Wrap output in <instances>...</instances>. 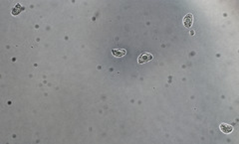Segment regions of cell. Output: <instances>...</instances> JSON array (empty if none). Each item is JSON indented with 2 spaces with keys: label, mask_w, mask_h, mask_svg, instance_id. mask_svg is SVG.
<instances>
[{
  "label": "cell",
  "mask_w": 239,
  "mask_h": 144,
  "mask_svg": "<svg viewBox=\"0 0 239 144\" xmlns=\"http://www.w3.org/2000/svg\"><path fill=\"white\" fill-rule=\"evenodd\" d=\"M193 23V16H192V14H186L185 17L183 18V24H184V26L187 27V28H189L190 26L192 25Z\"/></svg>",
  "instance_id": "3"
},
{
  "label": "cell",
  "mask_w": 239,
  "mask_h": 144,
  "mask_svg": "<svg viewBox=\"0 0 239 144\" xmlns=\"http://www.w3.org/2000/svg\"><path fill=\"white\" fill-rule=\"evenodd\" d=\"M152 58H153L152 54L146 52V53H143L141 55H139L138 62H139V64H144V63H147V62L152 61Z\"/></svg>",
  "instance_id": "1"
},
{
  "label": "cell",
  "mask_w": 239,
  "mask_h": 144,
  "mask_svg": "<svg viewBox=\"0 0 239 144\" xmlns=\"http://www.w3.org/2000/svg\"><path fill=\"white\" fill-rule=\"evenodd\" d=\"M219 128H220V130L222 131L223 133H225V134L231 133L232 130H233L232 126L229 125V124H227V123H221L220 126H219Z\"/></svg>",
  "instance_id": "2"
},
{
  "label": "cell",
  "mask_w": 239,
  "mask_h": 144,
  "mask_svg": "<svg viewBox=\"0 0 239 144\" xmlns=\"http://www.w3.org/2000/svg\"><path fill=\"white\" fill-rule=\"evenodd\" d=\"M21 10H23V8L20 6L19 4H17L16 6L14 7V9L12 10V14H13V15H17V14H18Z\"/></svg>",
  "instance_id": "5"
},
{
  "label": "cell",
  "mask_w": 239,
  "mask_h": 144,
  "mask_svg": "<svg viewBox=\"0 0 239 144\" xmlns=\"http://www.w3.org/2000/svg\"><path fill=\"white\" fill-rule=\"evenodd\" d=\"M112 53H113V55L115 56L116 58H121V57L126 56L127 51L125 49H113Z\"/></svg>",
  "instance_id": "4"
}]
</instances>
